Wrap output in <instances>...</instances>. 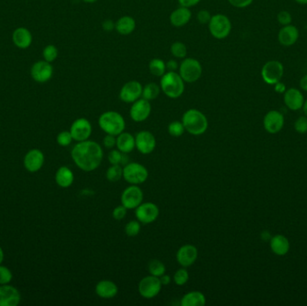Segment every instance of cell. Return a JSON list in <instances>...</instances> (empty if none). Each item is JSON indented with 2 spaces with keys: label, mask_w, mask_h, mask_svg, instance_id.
Here are the masks:
<instances>
[{
  "label": "cell",
  "mask_w": 307,
  "mask_h": 306,
  "mask_svg": "<svg viewBox=\"0 0 307 306\" xmlns=\"http://www.w3.org/2000/svg\"><path fill=\"white\" fill-rule=\"evenodd\" d=\"M73 161L82 171L90 173L101 165L104 152L101 145L92 140L78 142L71 151Z\"/></svg>",
  "instance_id": "6da1fadb"
},
{
  "label": "cell",
  "mask_w": 307,
  "mask_h": 306,
  "mask_svg": "<svg viewBox=\"0 0 307 306\" xmlns=\"http://www.w3.org/2000/svg\"><path fill=\"white\" fill-rule=\"evenodd\" d=\"M182 122L186 131L192 136H200L209 128V121L205 114L197 109L186 111L182 115Z\"/></svg>",
  "instance_id": "7a4b0ae2"
},
{
  "label": "cell",
  "mask_w": 307,
  "mask_h": 306,
  "mask_svg": "<svg viewBox=\"0 0 307 306\" xmlns=\"http://www.w3.org/2000/svg\"><path fill=\"white\" fill-rule=\"evenodd\" d=\"M100 129L109 135L117 137L125 129L126 123L124 118L117 112L109 111L103 113L98 120Z\"/></svg>",
  "instance_id": "3957f363"
},
{
  "label": "cell",
  "mask_w": 307,
  "mask_h": 306,
  "mask_svg": "<svg viewBox=\"0 0 307 306\" xmlns=\"http://www.w3.org/2000/svg\"><path fill=\"white\" fill-rule=\"evenodd\" d=\"M160 87L163 93L166 96L176 99L182 95L184 93V81L179 73L175 71H168L164 76H162Z\"/></svg>",
  "instance_id": "277c9868"
},
{
  "label": "cell",
  "mask_w": 307,
  "mask_h": 306,
  "mask_svg": "<svg viewBox=\"0 0 307 306\" xmlns=\"http://www.w3.org/2000/svg\"><path fill=\"white\" fill-rule=\"evenodd\" d=\"M209 28L212 36L218 40H223L230 34L232 24L227 16L223 14H217L211 17Z\"/></svg>",
  "instance_id": "5b68a950"
},
{
  "label": "cell",
  "mask_w": 307,
  "mask_h": 306,
  "mask_svg": "<svg viewBox=\"0 0 307 306\" xmlns=\"http://www.w3.org/2000/svg\"><path fill=\"white\" fill-rule=\"evenodd\" d=\"M179 74L186 83H195L202 75V66L193 58H187L179 66Z\"/></svg>",
  "instance_id": "8992f818"
},
{
  "label": "cell",
  "mask_w": 307,
  "mask_h": 306,
  "mask_svg": "<svg viewBox=\"0 0 307 306\" xmlns=\"http://www.w3.org/2000/svg\"><path fill=\"white\" fill-rule=\"evenodd\" d=\"M148 178V171L144 165L136 162L129 163L123 168V179L131 185H139Z\"/></svg>",
  "instance_id": "52a82bcc"
},
{
  "label": "cell",
  "mask_w": 307,
  "mask_h": 306,
  "mask_svg": "<svg viewBox=\"0 0 307 306\" xmlns=\"http://www.w3.org/2000/svg\"><path fill=\"white\" fill-rule=\"evenodd\" d=\"M261 75L267 85H274L282 79L284 66L280 61H269L263 65Z\"/></svg>",
  "instance_id": "ba28073f"
},
{
  "label": "cell",
  "mask_w": 307,
  "mask_h": 306,
  "mask_svg": "<svg viewBox=\"0 0 307 306\" xmlns=\"http://www.w3.org/2000/svg\"><path fill=\"white\" fill-rule=\"evenodd\" d=\"M162 286L158 277L149 275L142 278L138 283V293L144 298L152 299L161 292Z\"/></svg>",
  "instance_id": "9c48e42d"
},
{
  "label": "cell",
  "mask_w": 307,
  "mask_h": 306,
  "mask_svg": "<svg viewBox=\"0 0 307 306\" xmlns=\"http://www.w3.org/2000/svg\"><path fill=\"white\" fill-rule=\"evenodd\" d=\"M144 194L138 185H130L126 188L121 194V205L127 210H136L141 204Z\"/></svg>",
  "instance_id": "30bf717a"
},
{
  "label": "cell",
  "mask_w": 307,
  "mask_h": 306,
  "mask_svg": "<svg viewBox=\"0 0 307 306\" xmlns=\"http://www.w3.org/2000/svg\"><path fill=\"white\" fill-rule=\"evenodd\" d=\"M69 131L72 135L74 140L77 142L85 141L88 140L93 131V128L88 120L85 118H79L73 122Z\"/></svg>",
  "instance_id": "8fae6325"
},
{
  "label": "cell",
  "mask_w": 307,
  "mask_h": 306,
  "mask_svg": "<svg viewBox=\"0 0 307 306\" xmlns=\"http://www.w3.org/2000/svg\"><path fill=\"white\" fill-rule=\"evenodd\" d=\"M135 215L137 220L142 224L148 225L158 219L159 217V209L155 203L145 202V203H141L137 207Z\"/></svg>",
  "instance_id": "7c38bea8"
},
{
  "label": "cell",
  "mask_w": 307,
  "mask_h": 306,
  "mask_svg": "<svg viewBox=\"0 0 307 306\" xmlns=\"http://www.w3.org/2000/svg\"><path fill=\"white\" fill-rule=\"evenodd\" d=\"M143 86L139 82L131 80L127 82L120 91V99L126 104H133L142 97Z\"/></svg>",
  "instance_id": "4fadbf2b"
},
{
  "label": "cell",
  "mask_w": 307,
  "mask_h": 306,
  "mask_svg": "<svg viewBox=\"0 0 307 306\" xmlns=\"http://www.w3.org/2000/svg\"><path fill=\"white\" fill-rule=\"evenodd\" d=\"M135 141L137 151L143 155H149L157 146L156 137L154 134L147 130H142L137 133L135 137Z\"/></svg>",
  "instance_id": "5bb4252c"
},
{
  "label": "cell",
  "mask_w": 307,
  "mask_h": 306,
  "mask_svg": "<svg viewBox=\"0 0 307 306\" xmlns=\"http://www.w3.org/2000/svg\"><path fill=\"white\" fill-rule=\"evenodd\" d=\"M151 111L152 107L150 101L141 97L132 104L129 110V115L135 122H143L149 117Z\"/></svg>",
  "instance_id": "9a60e30c"
},
{
  "label": "cell",
  "mask_w": 307,
  "mask_h": 306,
  "mask_svg": "<svg viewBox=\"0 0 307 306\" xmlns=\"http://www.w3.org/2000/svg\"><path fill=\"white\" fill-rule=\"evenodd\" d=\"M285 119L282 113L272 110L267 113L263 120V126L264 129H266L267 132L271 134H276L279 132L284 127Z\"/></svg>",
  "instance_id": "2e32d148"
},
{
  "label": "cell",
  "mask_w": 307,
  "mask_h": 306,
  "mask_svg": "<svg viewBox=\"0 0 307 306\" xmlns=\"http://www.w3.org/2000/svg\"><path fill=\"white\" fill-rule=\"evenodd\" d=\"M198 249L196 246L192 244H185L182 245L176 253V260L178 263L183 267V268H188V267L192 266L194 263L198 259Z\"/></svg>",
  "instance_id": "e0dca14e"
},
{
  "label": "cell",
  "mask_w": 307,
  "mask_h": 306,
  "mask_svg": "<svg viewBox=\"0 0 307 306\" xmlns=\"http://www.w3.org/2000/svg\"><path fill=\"white\" fill-rule=\"evenodd\" d=\"M32 79L39 83L48 82L53 75V66L48 61H38L32 65L31 69Z\"/></svg>",
  "instance_id": "ac0fdd59"
},
{
  "label": "cell",
  "mask_w": 307,
  "mask_h": 306,
  "mask_svg": "<svg viewBox=\"0 0 307 306\" xmlns=\"http://www.w3.org/2000/svg\"><path fill=\"white\" fill-rule=\"evenodd\" d=\"M20 301V293L16 287L8 284L0 286V306H16Z\"/></svg>",
  "instance_id": "d6986e66"
},
{
  "label": "cell",
  "mask_w": 307,
  "mask_h": 306,
  "mask_svg": "<svg viewBox=\"0 0 307 306\" xmlns=\"http://www.w3.org/2000/svg\"><path fill=\"white\" fill-rule=\"evenodd\" d=\"M300 32L296 26L293 24H288L283 26L279 30L278 34V40L280 44L284 47H291L295 44V42L298 40Z\"/></svg>",
  "instance_id": "ffe728a7"
},
{
  "label": "cell",
  "mask_w": 307,
  "mask_h": 306,
  "mask_svg": "<svg viewBox=\"0 0 307 306\" xmlns=\"http://www.w3.org/2000/svg\"><path fill=\"white\" fill-rule=\"evenodd\" d=\"M284 94V103L291 111H299L303 108L304 98L303 93L297 88L291 87L286 90Z\"/></svg>",
  "instance_id": "44dd1931"
},
{
  "label": "cell",
  "mask_w": 307,
  "mask_h": 306,
  "mask_svg": "<svg viewBox=\"0 0 307 306\" xmlns=\"http://www.w3.org/2000/svg\"><path fill=\"white\" fill-rule=\"evenodd\" d=\"M44 164V155L39 149H32L24 157L25 169L31 173H36Z\"/></svg>",
  "instance_id": "7402d4cb"
},
{
  "label": "cell",
  "mask_w": 307,
  "mask_h": 306,
  "mask_svg": "<svg viewBox=\"0 0 307 306\" xmlns=\"http://www.w3.org/2000/svg\"><path fill=\"white\" fill-rule=\"evenodd\" d=\"M119 289L115 283L111 280H101L97 283L95 293L99 297L104 299H112L118 294Z\"/></svg>",
  "instance_id": "603a6c76"
},
{
  "label": "cell",
  "mask_w": 307,
  "mask_h": 306,
  "mask_svg": "<svg viewBox=\"0 0 307 306\" xmlns=\"http://www.w3.org/2000/svg\"><path fill=\"white\" fill-rule=\"evenodd\" d=\"M191 18V12L189 8L180 7L175 9L170 16V22L172 25L175 27H182L190 22Z\"/></svg>",
  "instance_id": "cb8c5ba5"
},
{
  "label": "cell",
  "mask_w": 307,
  "mask_h": 306,
  "mask_svg": "<svg viewBox=\"0 0 307 306\" xmlns=\"http://www.w3.org/2000/svg\"><path fill=\"white\" fill-rule=\"evenodd\" d=\"M32 33L28 29L19 27L13 32V41L16 47L20 48H28L32 44Z\"/></svg>",
  "instance_id": "d4e9b609"
},
{
  "label": "cell",
  "mask_w": 307,
  "mask_h": 306,
  "mask_svg": "<svg viewBox=\"0 0 307 306\" xmlns=\"http://www.w3.org/2000/svg\"><path fill=\"white\" fill-rule=\"evenodd\" d=\"M116 146L121 153L129 154L136 147L135 137L129 132H122L116 137Z\"/></svg>",
  "instance_id": "484cf974"
},
{
  "label": "cell",
  "mask_w": 307,
  "mask_h": 306,
  "mask_svg": "<svg viewBox=\"0 0 307 306\" xmlns=\"http://www.w3.org/2000/svg\"><path fill=\"white\" fill-rule=\"evenodd\" d=\"M270 243H271V250L279 256H283L287 254L290 248V244L287 238L282 234H277L273 236L271 238Z\"/></svg>",
  "instance_id": "4316f807"
},
{
  "label": "cell",
  "mask_w": 307,
  "mask_h": 306,
  "mask_svg": "<svg viewBox=\"0 0 307 306\" xmlns=\"http://www.w3.org/2000/svg\"><path fill=\"white\" fill-rule=\"evenodd\" d=\"M206 296L199 291H191L182 296V306H204L206 304Z\"/></svg>",
  "instance_id": "83f0119b"
},
{
  "label": "cell",
  "mask_w": 307,
  "mask_h": 306,
  "mask_svg": "<svg viewBox=\"0 0 307 306\" xmlns=\"http://www.w3.org/2000/svg\"><path fill=\"white\" fill-rule=\"evenodd\" d=\"M57 184L61 188H69L74 182V173L67 166H61L55 175Z\"/></svg>",
  "instance_id": "f1b7e54d"
},
{
  "label": "cell",
  "mask_w": 307,
  "mask_h": 306,
  "mask_svg": "<svg viewBox=\"0 0 307 306\" xmlns=\"http://www.w3.org/2000/svg\"><path fill=\"white\" fill-rule=\"evenodd\" d=\"M136 28V22L131 16H121L115 23V30L121 35H129Z\"/></svg>",
  "instance_id": "f546056e"
},
{
  "label": "cell",
  "mask_w": 307,
  "mask_h": 306,
  "mask_svg": "<svg viewBox=\"0 0 307 306\" xmlns=\"http://www.w3.org/2000/svg\"><path fill=\"white\" fill-rule=\"evenodd\" d=\"M161 91V87L156 83H149L145 85L142 90V98L147 101H152L158 98Z\"/></svg>",
  "instance_id": "4dcf8cb0"
},
{
  "label": "cell",
  "mask_w": 307,
  "mask_h": 306,
  "mask_svg": "<svg viewBox=\"0 0 307 306\" xmlns=\"http://www.w3.org/2000/svg\"><path fill=\"white\" fill-rule=\"evenodd\" d=\"M150 72L156 77H162L166 72V65L160 59H153L149 63Z\"/></svg>",
  "instance_id": "1f68e13d"
},
{
  "label": "cell",
  "mask_w": 307,
  "mask_h": 306,
  "mask_svg": "<svg viewBox=\"0 0 307 306\" xmlns=\"http://www.w3.org/2000/svg\"><path fill=\"white\" fill-rule=\"evenodd\" d=\"M148 272L150 275L160 278L162 275L166 274V265L159 260H152L148 263Z\"/></svg>",
  "instance_id": "d6a6232c"
},
{
  "label": "cell",
  "mask_w": 307,
  "mask_h": 306,
  "mask_svg": "<svg viewBox=\"0 0 307 306\" xmlns=\"http://www.w3.org/2000/svg\"><path fill=\"white\" fill-rule=\"evenodd\" d=\"M106 178L111 182H116L123 178V168L120 165H112L106 172Z\"/></svg>",
  "instance_id": "836d02e7"
},
{
  "label": "cell",
  "mask_w": 307,
  "mask_h": 306,
  "mask_svg": "<svg viewBox=\"0 0 307 306\" xmlns=\"http://www.w3.org/2000/svg\"><path fill=\"white\" fill-rule=\"evenodd\" d=\"M171 53L176 59H185L187 56V47L183 42L175 41L171 46Z\"/></svg>",
  "instance_id": "e575fe53"
},
{
  "label": "cell",
  "mask_w": 307,
  "mask_h": 306,
  "mask_svg": "<svg viewBox=\"0 0 307 306\" xmlns=\"http://www.w3.org/2000/svg\"><path fill=\"white\" fill-rule=\"evenodd\" d=\"M185 131V128L182 121H173L168 126V132L172 137H182Z\"/></svg>",
  "instance_id": "d590c367"
},
{
  "label": "cell",
  "mask_w": 307,
  "mask_h": 306,
  "mask_svg": "<svg viewBox=\"0 0 307 306\" xmlns=\"http://www.w3.org/2000/svg\"><path fill=\"white\" fill-rule=\"evenodd\" d=\"M189 278H190L189 272L186 270V268L183 267L179 269L174 275V283L179 286H184L186 283L189 281Z\"/></svg>",
  "instance_id": "8d00e7d4"
},
{
  "label": "cell",
  "mask_w": 307,
  "mask_h": 306,
  "mask_svg": "<svg viewBox=\"0 0 307 306\" xmlns=\"http://www.w3.org/2000/svg\"><path fill=\"white\" fill-rule=\"evenodd\" d=\"M141 229L140 222L138 220H131L128 222L125 226V233L129 237H135L139 234Z\"/></svg>",
  "instance_id": "74e56055"
},
{
  "label": "cell",
  "mask_w": 307,
  "mask_h": 306,
  "mask_svg": "<svg viewBox=\"0 0 307 306\" xmlns=\"http://www.w3.org/2000/svg\"><path fill=\"white\" fill-rule=\"evenodd\" d=\"M58 48L54 45H48L45 47L43 52H42V56L44 58V60L48 62H53L55 61L58 57Z\"/></svg>",
  "instance_id": "f35d334b"
},
{
  "label": "cell",
  "mask_w": 307,
  "mask_h": 306,
  "mask_svg": "<svg viewBox=\"0 0 307 306\" xmlns=\"http://www.w3.org/2000/svg\"><path fill=\"white\" fill-rule=\"evenodd\" d=\"M73 140L74 139L70 131H62L57 137V142L61 146H68L71 144Z\"/></svg>",
  "instance_id": "ab89813d"
},
{
  "label": "cell",
  "mask_w": 307,
  "mask_h": 306,
  "mask_svg": "<svg viewBox=\"0 0 307 306\" xmlns=\"http://www.w3.org/2000/svg\"><path fill=\"white\" fill-rule=\"evenodd\" d=\"M123 153L119 149H112L108 154V161L111 165H120L122 163Z\"/></svg>",
  "instance_id": "60d3db41"
},
{
  "label": "cell",
  "mask_w": 307,
  "mask_h": 306,
  "mask_svg": "<svg viewBox=\"0 0 307 306\" xmlns=\"http://www.w3.org/2000/svg\"><path fill=\"white\" fill-rule=\"evenodd\" d=\"M12 272L7 267L0 266V285H7L12 280Z\"/></svg>",
  "instance_id": "b9f144b4"
},
{
  "label": "cell",
  "mask_w": 307,
  "mask_h": 306,
  "mask_svg": "<svg viewBox=\"0 0 307 306\" xmlns=\"http://www.w3.org/2000/svg\"><path fill=\"white\" fill-rule=\"evenodd\" d=\"M277 20L279 22V24L285 26V25H288V24H292V16H291L290 13L286 10H283L278 14L277 16Z\"/></svg>",
  "instance_id": "7bdbcfd3"
},
{
  "label": "cell",
  "mask_w": 307,
  "mask_h": 306,
  "mask_svg": "<svg viewBox=\"0 0 307 306\" xmlns=\"http://www.w3.org/2000/svg\"><path fill=\"white\" fill-rule=\"evenodd\" d=\"M295 129L299 134H304L307 132V117L301 116L295 122Z\"/></svg>",
  "instance_id": "ee69618b"
},
{
  "label": "cell",
  "mask_w": 307,
  "mask_h": 306,
  "mask_svg": "<svg viewBox=\"0 0 307 306\" xmlns=\"http://www.w3.org/2000/svg\"><path fill=\"white\" fill-rule=\"evenodd\" d=\"M127 209H126L124 206H117L113 211V218L117 220V221H121L123 218H125L126 215H127Z\"/></svg>",
  "instance_id": "f6af8a7d"
},
{
  "label": "cell",
  "mask_w": 307,
  "mask_h": 306,
  "mask_svg": "<svg viewBox=\"0 0 307 306\" xmlns=\"http://www.w3.org/2000/svg\"><path fill=\"white\" fill-rule=\"evenodd\" d=\"M211 14L208 10H200L197 15L198 23L201 24H209L210 19H211Z\"/></svg>",
  "instance_id": "bcb514c9"
},
{
  "label": "cell",
  "mask_w": 307,
  "mask_h": 306,
  "mask_svg": "<svg viewBox=\"0 0 307 306\" xmlns=\"http://www.w3.org/2000/svg\"><path fill=\"white\" fill-rule=\"evenodd\" d=\"M103 144L105 145V148L112 149L114 146H116V137L113 135L106 134V136L103 139Z\"/></svg>",
  "instance_id": "7dc6e473"
},
{
  "label": "cell",
  "mask_w": 307,
  "mask_h": 306,
  "mask_svg": "<svg viewBox=\"0 0 307 306\" xmlns=\"http://www.w3.org/2000/svg\"><path fill=\"white\" fill-rule=\"evenodd\" d=\"M233 7L236 8H245L249 7L253 0H228Z\"/></svg>",
  "instance_id": "c3c4849f"
},
{
  "label": "cell",
  "mask_w": 307,
  "mask_h": 306,
  "mask_svg": "<svg viewBox=\"0 0 307 306\" xmlns=\"http://www.w3.org/2000/svg\"><path fill=\"white\" fill-rule=\"evenodd\" d=\"M200 0H178L179 4L181 5L182 7H185V8H191L194 7L196 5L198 4Z\"/></svg>",
  "instance_id": "681fc988"
},
{
  "label": "cell",
  "mask_w": 307,
  "mask_h": 306,
  "mask_svg": "<svg viewBox=\"0 0 307 306\" xmlns=\"http://www.w3.org/2000/svg\"><path fill=\"white\" fill-rule=\"evenodd\" d=\"M103 28L105 29L106 32H112L115 30V23L112 20H105L103 23Z\"/></svg>",
  "instance_id": "f907efd6"
},
{
  "label": "cell",
  "mask_w": 307,
  "mask_h": 306,
  "mask_svg": "<svg viewBox=\"0 0 307 306\" xmlns=\"http://www.w3.org/2000/svg\"><path fill=\"white\" fill-rule=\"evenodd\" d=\"M274 90L276 93H284L286 92V90H287V86L281 81H279L277 84H275Z\"/></svg>",
  "instance_id": "816d5d0a"
},
{
  "label": "cell",
  "mask_w": 307,
  "mask_h": 306,
  "mask_svg": "<svg viewBox=\"0 0 307 306\" xmlns=\"http://www.w3.org/2000/svg\"><path fill=\"white\" fill-rule=\"evenodd\" d=\"M166 65V70L168 71H176V69H179L178 63L174 60H170Z\"/></svg>",
  "instance_id": "f5cc1de1"
},
{
  "label": "cell",
  "mask_w": 307,
  "mask_h": 306,
  "mask_svg": "<svg viewBox=\"0 0 307 306\" xmlns=\"http://www.w3.org/2000/svg\"><path fill=\"white\" fill-rule=\"evenodd\" d=\"M159 279L161 281L162 286H168L171 281H172V278H171L169 275H162Z\"/></svg>",
  "instance_id": "db71d44e"
},
{
  "label": "cell",
  "mask_w": 307,
  "mask_h": 306,
  "mask_svg": "<svg viewBox=\"0 0 307 306\" xmlns=\"http://www.w3.org/2000/svg\"><path fill=\"white\" fill-rule=\"evenodd\" d=\"M299 85H300V87H301V89H302L303 91L307 92V74H305V75L303 76L302 78L300 79Z\"/></svg>",
  "instance_id": "11a10c76"
},
{
  "label": "cell",
  "mask_w": 307,
  "mask_h": 306,
  "mask_svg": "<svg viewBox=\"0 0 307 306\" xmlns=\"http://www.w3.org/2000/svg\"><path fill=\"white\" fill-rule=\"evenodd\" d=\"M261 238L263 242H270L272 236L269 231H263V233L261 234Z\"/></svg>",
  "instance_id": "9f6ffc18"
},
{
  "label": "cell",
  "mask_w": 307,
  "mask_h": 306,
  "mask_svg": "<svg viewBox=\"0 0 307 306\" xmlns=\"http://www.w3.org/2000/svg\"><path fill=\"white\" fill-rule=\"evenodd\" d=\"M303 111V113L305 114V116L307 117V99L306 100H304V103H303V108H302Z\"/></svg>",
  "instance_id": "6f0895ef"
},
{
  "label": "cell",
  "mask_w": 307,
  "mask_h": 306,
  "mask_svg": "<svg viewBox=\"0 0 307 306\" xmlns=\"http://www.w3.org/2000/svg\"><path fill=\"white\" fill-rule=\"evenodd\" d=\"M3 260H4V252H3V250H2V248L0 247V264L2 263V262H3Z\"/></svg>",
  "instance_id": "680465c9"
},
{
  "label": "cell",
  "mask_w": 307,
  "mask_h": 306,
  "mask_svg": "<svg viewBox=\"0 0 307 306\" xmlns=\"http://www.w3.org/2000/svg\"><path fill=\"white\" fill-rule=\"evenodd\" d=\"M295 1L299 5H307V0H295Z\"/></svg>",
  "instance_id": "91938a15"
},
{
  "label": "cell",
  "mask_w": 307,
  "mask_h": 306,
  "mask_svg": "<svg viewBox=\"0 0 307 306\" xmlns=\"http://www.w3.org/2000/svg\"><path fill=\"white\" fill-rule=\"evenodd\" d=\"M84 2L85 3H89V4H92V3H94V2H96L98 0H83Z\"/></svg>",
  "instance_id": "94428289"
}]
</instances>
